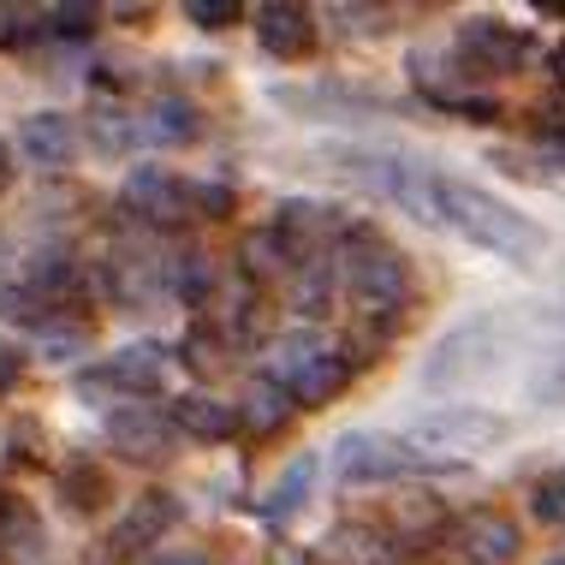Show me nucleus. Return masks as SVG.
<instances>
[{"mask_svg": "<svg viewBox=\"0 0 565 565\" xmlns=\"http://www.w3.org/2000/svg\"><path fill=\"white\" fill-rule=\"evenodd\" d=\"M340 274H345L351 298H358L370 316H387V322H393V310L411 298L405 256L393 250V244H381L375 233H351V244L340 250Z\"/></svg>", "mask_w": 565, "mask_h": 565, "instance_id": "obj_1", "label": "nucleus"}, {"mask_svg": "<svg viewBox=\"0 0 565 565\" xmlns=\"http://www.w3.org/2000/svg\"><path fill=\"white\" fill-rule=\"evenodd\" d=\"M494 440H507V417H494V411L482 405H447V411H429V417H417L405 429V447L435 458V465H458V458L494 447Z\"/></svg>", "mask_w": 565, "mask_h": 565, "instance_id": "obj_2", "label": "nucleus"}, {"mask_svg": "<svg viewBox=\"0 0 565 565\" xmlns=\"http://www.w3.org/2000/svg\"><path fill=\"white\" fill-rule=\"evenodd\" d=\"M333 465H340V482H387L399 470H435V458L411 452L405 440L375 435V429H351L333 447Z\"/></svg>", "mask_w": 565, "mask_h": 565, "instance_id": "obj_3", "label": "nucleus"}, {"mask_svg": "<svg viewBox=\"0 0 565 565\" xmlns=\"http://www.w3.org/2000/svg\"><path fill=\"white\" fill-rule=\"evenodd\" d=\"M126 209L156 226H179V221H196V185L173 179L167 167H137L126 179Z\"/></svg>", "mask_w": 565, "mask_h": 565, "instance_id": "obj_4", "label": "nucleus"}, {"mask_svg": "<svg viewBox=\"0 0 565 565\" xmlns=\"http://www.w3.org/2000/svg\"><path fill=\"white\" fill-rule=\"evenodd\" d=\"M340 233H345V215L328 203H280V215H274V244L286 250V263H310Z\"/></svg>", "mask_w": 565, "mask_h": 565, "instance_id": "obj_5", "label": "nucleus"}, {"mask_svg": "<svg viewBox=\"0 0 565 565\" xmlns=\"http://www.w3.org/2000/svg\"><path fill=\"white\" fill-rule=\"evenodd\" d=\"M447 536H452V547H458L470 565H512L518 547H524V536H518L512 518H507V512H488V507L465 512V518L447 530Z\"/></svg>", "mask_w": 565, "mask_h": 565, "instance_id": "obj_6", "label": "nucleus"}, {"mask_svg": "<svg viewBox=\"0 0 565 565\" xmlns=\"http://www.w3.org/2000/svg\"><path fill=\"white\" fill-rule=\"evenodd\" d=\"M530 54V42L518 36L512 24L500 19H470L458 30V60H465L470 72H488V78H500V72H518Z\"/></svg>", "mask_w": 565, "mask_h": 565, "instance_id": "obj_7", "label": "nucleus"}, {"mask_svg": "<svg viewBox=\"0 0 565 565\" xmlns=\"http://www.w3.org/2000/svg\"><path fill=\"white\" fill-rule=\"evenodd\" d=\"M488 358H494V328L470 322V328H458V333L440 340V351L429 358L423 381H429V387H452V381H465V375H482Z\"/></svg>", "mask_w": 565, "mask_h": 565, "instance_id": "obj_8", "label": "nucleus"}, {"mask_svg": "<svg viewBox=\"0 0 565 565\" xmlns=\"http://www.w3.org/2000/svg\"><path fill=\"white\" fill-rule=\"evenodd\" d=\"M256 42L274 60H303L316 49V12L298 0H268V7H256Z\"/></svg>", "mask_w": 565, "mask_h": 565, "instance_id": "obj_9", "label": "nucleus"}, {"mask_svg": "<svg viewBox=\"0 0 565 565\" xmlns=\"http://www.w3.org/2000/svg\"><path fill=\"white\" fill-rule=\"evenodd\" d=\"M108 440L137 465H149V458L173 452V417H161L156 405H126L108 417Z\"/></svg>", "mask_w": 565, "mask_h": 565, "instance_id": "obj_10", "label": "nucleus"}, {"mask_svg": "<svg viewBox=\"0 0 565 565\" xmlns=\"http://www.w3.org/2000/svg\"><path fill=\"white\" fill-rule=\"evenodd\" d=\"M179 518H185V507H179V494H143L137 507L114 524V547L119 554H143V547H156L167 530H179Z\"/></svg>", "mask_w": 565, "mask_h": 565, "instance_id": "obj_11", "label": "nucleus"}, {"mask_svg": "<svg viewBox=\"0 0 565 565\" xmlns=\"http://www.w3.org/2000/svg\"><path fill=\"white\" fill-rule=\"evenodd\" d=\"M102 375H108V387L126 393V399H149V393L167 381V351L156 340H137L126 351H114V358L102 363Z\"/></svg>", "mask_w": 565, "mask_h": 565, "instance_id": "obj_12", "label": "nucleus"}, {"mask_svg": "<svg viewBox=\"0 0 565 565\" xmlns=\"http://www.w3.org/2000/svg\"><path fill=\"white\" fill-rule=\"evenodd\" d=\"M173 429L191 435V440H233L244 423L233 405H221L215 393H185V399H173Z\"/></svg>", "mask_w": 565, "mask_h": 565, "instance_id": "obj_13", "label": "nucleus"}, {"mask_svg": "<svg viewBox=\"0 0 565 565\" xmlns=\"http://www.w3.org/2000/svg\"><path fill=\"white\" fill-rule=\"evenodd\" d=\"M322 358H328V345H322V333H316V328L280 333V340L268 345V381H280V387H298V381L310 375Z\"/></svg>", "mask_w": 565, "mask_h": 565, "instance_id": "obj_14", "label": "nucleus"}, {"mask_svg": "<svg viewBox=\"0 0 565 565\" xmlns=\"http://www.w3.org/2000/svg\"><path fill=\"white\" fill-rule=\"evenodd\" d=\"M292 411H298V399H292V387H280V381H250V393H244V405H238V423L250 435H274V429H286L292 423Z\"/></svg>", "mask_w": 565, "mask_h": 565, "instance_id": "obj_15", "label": "nucleus"}, {"mask_svg": "<svg viewBox=\"0 0 565 565\" xmlns=\"http://www.w3.org/2000/svg\"><path fill=\"white\" fill-rule=\"evenodd\" d=\"M19 137L42 167H66L72 156H78V126H72L66 114H30Z\"/></svg>", "mask_w": 565, "mask_h": 565, "instance_id": "obj_16", "label": "nucleus"}, {"mask_svg": "<svg viewBox=\"0 0 565 565\" xmlns=\"http://www.w3.org/2000/svg\"><path fill=\"white\" fill-rule=\"evenodd\" d=\"M310 482H316V452H298L292 465L280 470V482L263 494V512L268 518H286V512H298L303 507V494H310Z\"/></svg>", "mask_w": 565, "mask_h": 565, "instance_id": "obj_17", "label": "nucleus"}, {"mask_svg": "<svg viewBox=\"0 0 565 565\" xmlns=\"http://www.w3.org/2000/svg\"><path fill=\"white\" fill-rule=\"evenodd\" d=\"M345 381H351V363L328 351V358L316 363V370H310V375H303L298 387H292V399H298L303 411H322L328 399H340V393H345Z\"/></svg>", "mask_w": 565, "mask_h": 565, "instance_id": "obj_18", "label": "nucleus"}, {"mask_svg": "<svg viewBox=\"0 0 565 565\" xmlns=\"http://www.w3.org/2000/svg\"><path fill=\"white\" fill-rule=\"evenodd\" d=\"M322 559H333V565H381V559H387V547H381L375 530L345 524V530H333V536L322 542Z\"/></svg>", "mask_w": 565, "mask_h": 565, "instance_id": "obj_19", "label": "nucleus"}, {"mask_svg": "<svg viewBox=\"0 0 565 565\" xmlns=\"http://www.w3.org/2000/svg\"><path fill=\"white\" fill-rule=\"evenodd\" d=\"M143 131L156 137V143H191V137H196V108H191L185 96H156Z\"/></svg>", "mask_w": 565, "mask_h": 565, "instance_id": "obj_20", "label": "nucleus"}, {"mask_svg": "<svg viewBox=\"0 0 565 565\" xmlns=\"http://www.w3.org/2000/svg\"><path fill=\"white\" fill-rule=\"evenodd\" d=\"M60 500H66L72 512H96L102 500H108V470H96V465L60 470Z\"/></svg>", "mask_w": 565, "mask_h": 565, "instance_id": "obj_21", "label": "nucleus"}, {"mask_svg": "<svg viewBox=\"0 0 565 565\" xmlns=\"http://www.w3.org/2000/svg\"><path fill=\"white\" fill-rule=\"evenodd\" d=\"M36 547H42V524L19 500L0 494V554H36Z\"/></svg>", "mask_w": 565, "mask_h": 565, "instance_id": "obj_22", "label": "nucleus"}, {"mask_svg": "<svg viewBox=\"0 0 565 565\" xmlns=\"http://www.w3.org/2000/svg\"><path fill=\"white\" fill-rule=\"evenodd\" d=\"M36 340H42V351H54V358H78V351H89V322L49 316V322H36Z\"/></svg>", "mask_w": 565, "mask_h": 565, "instance_id": "obj_23", "label": "nucleus"}, {"mask_svg": "<svg viewBox=\"0 0 565 565\" xmlns=\"http://www.w3.org/2000/svg\"><path fill=\"white\" fill-rule=\"evenodd\" d=\"M36 19H42V30H49V36H89L102 12L84 7V0H66V7H49V12H36Z\"/></svg>", "mask_w": 565, "mask_h": 565, "instance_id": "obj_24", "label": "nucleus"}, {"mask_svg": "<svg viewBox=\"0 0 565 565\" xmlns=\"http://www.w3.org/2000/svg\"><path fill=\"white\" fill-rule=\"evenodd\" d=\"M530 512H536V524H565V470H547L530 488Z\"/></svg>", "mask_w": 565, "mask_h": 565, "instance_id": "obj_25", "label": "nucleus"}, {"mask_svg": "<svg viewBox=\"0 0 565 565\" xmlns=\"http://www.w3.org/2000/svg\"><path fill=\"white\" fill-rule=\"evenodd\" d=\"M185 19H191V24H203V30H226V24H238V19H244V7H238V0H191Z\"/></svg>", "mask_w": 565, "mask_h": 565, "instance_id": "obj_26", "label": "nucleus"}, {"mask_svg": "<svg viewBox=\"0 0 565 565\" xmlns=\"http://www.w3.org/2000/svg\"><path fill=\"white\" fill-rule=\"evenodd\" d=\"M209 292H215V274H209V263H203V256H185V263H179V298L203 303Z\"/></svg>", "mask_w": 565, "mask_h": 565, "instance_id": "obj_27", "label": "nucleus"}, {"mask_svg": "<svg viewBox=\"0 0 565 565\" xmlns=\"http://www.w3.org/2000/svg\"><path fill=\"white\" fill-rule=\"evenodd\" d=\"M298 310H310V316L328 310V268L322 263H303V298H298Z\"/></svg>", "mask_w": 565, "mask_h": 565, "instance_id": "obj_28", "label": "nucleus"}, {"mask_svg": "<svg viewBox=\"0 0 565 565\" xmlns=\"http://www.w3.org/2000/svg\"><path fill=\"white\" fill-rule=\"evenodd\" d=\"M30 19H36V12H24V7H0V49H19V42L36 36V30H30Z\"/></svg>", "mask_w": 565, "mask_h": 565, "instance_id": "obj_29", "label": "nucleus"}, {"mask_svg": "<svg viewBox=\"0 0 565 565\" xmlns=\"http://www.w3.org/2000/svg\"><path fill=\"white\" fill-rule=\"evenodd\" d=\"M233 215V191L226 185H196V221H226Z\"/></svg>", "mask_w": 565, "mask_h": 565, "instance_id": "obj_30", "label": "nucleus"}, {"mask_svg": "<svg viewBox=\"0 0 565 565\" xmlns=\"http://www.w3.org/2000/svg\"><path fill=\"white\" fill-rule=\"evenodd\" d=\"M536 399H542V405H565V351H559V358H554V370L542 375Z\"/></svg>", "mask_w": 565, "mask_h": 565, "instance_id": "obj_31", "label": "nucleus"}, {"mask_svg": "<svg viewBox=\"0 0 565 565\" xmlns=\"http://www.w3.org/2000/svg\"><path fill=\"white\" fill-rule=\"evenodd\" d=\"M19 370H24L19 345H12V340H0V387H12V381H19Z\"/></svg>", "mask_w": 565, "mask_h": 565, "instance_id": "obj_32", "label": "nucleus"}, {"mask_svg": "<svg viewBox=\"0 0 565 565\" xmlns=\"http://www.w3.org/2000/svg\"><path fill=\"white\" fill-rule=\"evenodd\" d=\"M149 565H203V559H196V554H156Z\"/></svg>", "mask_w": 565, "mask_h": 565, "instance_id": "obj_33", "label": "nucleus"}, {"mask_svg": "<svg viewBox=\"0 0 565 565\" xmlns=\"http://www.w3.org/2000/svg\"><path fill=\"white\" fill-rule=\"evenodd\" d=\"M12 185V156H7V143H0V191Z\"/></svg>", "mask_w": 565, "mask_h": 565, "instance_id": "obj_34", "label": "nucleus"}, {"mask_svg": "<svg viewBox=\"0 0 565 565\" xmlns=\"http://www.w3.org/2000/svg\"><path fill=\"white\" fill-rule=\"evenodd\" d=\"M547 66H554V78H559V89H565V42L554 49V60H547Z\"/></svg>", "mask_w": 565, "mask_h": 565, "instance_id": "obj_35", "label": "nucleus"}]
</instances>
